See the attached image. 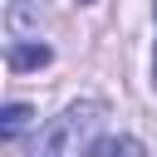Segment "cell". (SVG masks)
Returning a JSON list of instances; mask_svg holds the SVG:
<instances>
[{
  "label": "cell",
  "mask_w": 157,
  "mask_h": 157,
  "mask_svg": "<svg viewBox=\"0 0 157 157\" xmlns=\"http://www.w3.org/2000/svg\"><path fill=\"white\" fill-rule=\"evenodd\" d=\"M103 118H108V103L103 98H78L69 103L59 118H49V128L39 132L34 152L29 157H93L103 142Z\"/></svg>",
  "instance_id": "1"
},
{
  "label": "cell",
  "mask_w": 157,
  "mask_h": 157,
  "mask_svg": "<svg viewBox=\"0 0 157 157\" xmlns=\"http://www.w3.org/2000/svg\"><path fill=\"white\" fill-rule=\"evenodd\" d=\"M49 59H54L49 44H29V39H15V44H10V69H20V74H25V69H44Z\"/></svg>",
  "instance_id": "2"
},
{
  "label": "cell",
  "mask_w": 157,
  "mask_h": 157,
  "mask_svg": "<svg viewBox=\"0 0 157 157\" xmlns=\"http://www.w3.org/2000/svg\"><path fill=\"white\" fill-rule=\"evenodd\" d=\"M29 118H34V108H29V103H10V108H5V123H0V137H5V142H15V137L29 128Z\"/></svg>",
  "instance_id": "3"
},
{
  "label": "cell",
  "mask_w": 157,
  "mask_h": 157,
  "mask_svg": "<svg viewBox=\"0 0 157 157\" xmlns=\"http://www.w3.org/2000/svg\"><path fill=\"white\" fill-rule=\"evenodd\" d=\"M93 157H147V152H142V142H137V137H108Z\"/></svg>",
  "instance_id": "4"
},
{
  "label": "cell",
  "mask_w": 157,
  "mask_h": 157,
  "mask_svg": "<svg viewBox=\"0 0 157 157\" xmlns=\"http://www.w3.org/2000/svg\"><path fill=\"white\" fill-rule=\"evenodd\" d=\"M10 29H15V39H25L29 29L39 34V20H34V15H29V10H25V5L15 0V5H10Z\"/></svg>",
  "instance_id": "5"
},
{
  "label": "cell",
  "mask_w": 157,
  "mask_h": 157,
  "mask_svg": "<svg viewBox=\"0 0 157 157\" xmlns=\"http://www.w3.org/2000/svg\"><path fill=\"white\" fill-rule=\"evenodd\" d=\"M152 83H157V59H152Z\"/></svg>",
  "instance_id": "6"
}]
</instances>
